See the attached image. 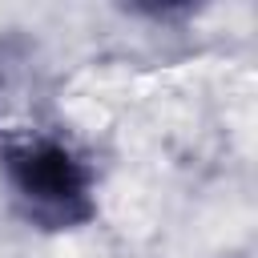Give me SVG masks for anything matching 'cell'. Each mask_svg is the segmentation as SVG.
<instances>
[{"label":"cell","mask_w":258,"mask_h":258,"mask_svg":"<svg viewBox=\"0 0 258 258\" xmlns=\"http://www.w3.org/2000/svg\"><path fill=\"white\" fill-rule=\"evenodd\" d=\"M0 185L20 222L36 230H81L97 218V165L56 129H16L0 137Z\"/></svg>","instance_id":"cell-1"}]
</instances>
